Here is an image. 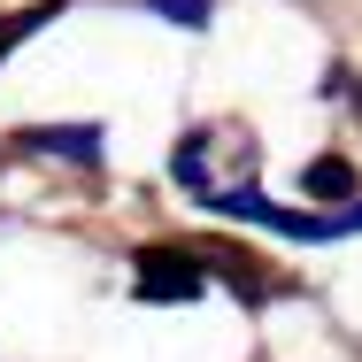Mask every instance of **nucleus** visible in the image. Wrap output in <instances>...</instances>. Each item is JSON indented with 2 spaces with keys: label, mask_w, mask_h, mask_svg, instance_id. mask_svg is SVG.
<instances>
[{
  "label": "nucleus",
  "mask_w": 362,
  "mask_h": 362,
  "mask_svg": "<svg viewBox=\"0 0 362 362\" xmlns=\"http://www.w3.org/2000/svg\"><path fill=\"white\" fill-rule=\"evenodd\" d=\"M132 278H139L146 308H185V300L209 293V270H201L185 247H139V255H132Z\"/></svg>",
  "instance_id": "1"
},
{
  "label": "nucleus",
  "mask_w": 362,
  "mask_h": 362,
  "mask_svg": "<svg viewBox=\"0 0 362 362\" xmlns=\"http://www.w3.org/2000/svg\"><path fill=\"white\" fill-rule=\"evenodd\" d=\"M16 146H31V154H70V162H100V132L93 124H31V132H16Z\"/></svg>",
  "instance_id": "2"
},
{
  "label": "nucleus",
  "mask_w": 362,
  "mask_h": 362,
  "mask_svg": "<svg viewBox=\"0 0 362 362\" xmlns=\"http://www.w3.org/2000/svg\"><path fill=\"white\" fill-rule=\"evenodd\" d=\"M300 193L324 201V209H347V201H355V162H347V154H316V162L300 170Z\"/></svg>",
  "instance_id": "3"
},
{
  "label": "nucleus",
  "mask_w": 362,
  "mask_h": 362,
  "mask_svg": "<svg viewBox=\"0 0 362 362\" xmlns=\"http://www.w3.org/2000/svg\"><path fill=\"white\" fill-rule=\"evenodd\" d=\"M54 16H62V0H39V8H23V16H8V23H0V62H8V54H16V47H23L31 31H39V23H54Z\"/></svg>",
  "instance_id": "4"
},
{
  "label": "nucleus",
  "mask_w": 362,
  "mask_h": 362,
  "mask_svg": "<svg viewBox=\"0 0 362 362\" xmlns=\"http://www.w3.org/2000/svg\"><path fill=\"white\" fill-rule=\"evenodd\" d=\"M216 270H223V278H231L239 293H270V278H262V270H255L247 255H223V247H216Z\"/></svg>",
  "instance_id": "5"
},
{
  "label": "nucleus",
  "mask_w": 362,
  "mask_h": 362,
  "mask_svg": "<svg viewBox=\"0 0 362 362\" xmlns=\"http://www.w3.org/2000/svg\"><path fill=\"white\" fill-rule=\"evenodd\" d=\"M154 8H162V16H177V23H193V31L209 23V0H154Z\"/></svg>",
  "instance_id": "6"
}]
</instances>
